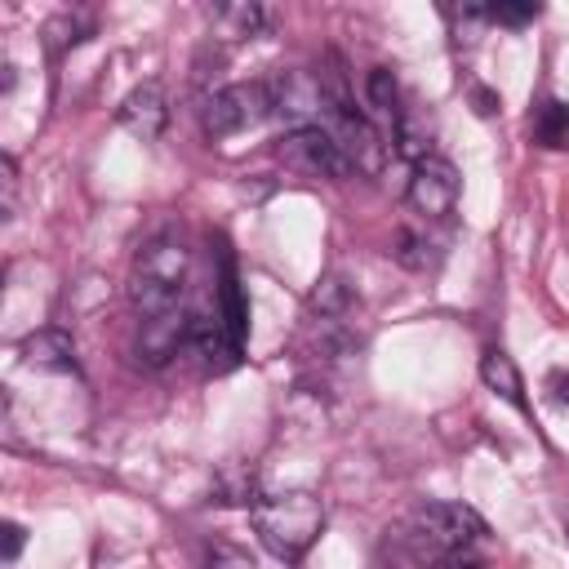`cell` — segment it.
Here are the masks:
<instances>
[{
  "label": "cell",
  "instance_id": "cell-1",
  "mask_svg": "<svg viewBox=\"0 0 569 569\" xmlns=\"http://www.w3.org/2000/svg\"><path fill=\"white\" fill-rule=\"evenodd\" d=\"M187 280H191V249H187L173 231L151 236V240L138 249L133 271H129V298H133L138 320L182 307Z\"/></svg>",
  "mask_w": 569,
  "mask_h": 569
},
{
  "label": "cell",
  "instance_id": "cell-2",
  "mask_svg": "<svg viewBox=\"0 0 569 569\" xmlns=\"http://www.w3.org/2000/svg\"><path fill=\"white\" fill-rule=\"evenodd\" d=\"M249 520L262 538V547L280 560H302L311 551V542L325 529V502L307 489H289V493H258V502L249 507Z\"/></svg>",
  "mask_w": 569,
  "mask_h": 569
},
{
  "label": "cell",
  "instance_id": "cell-3",
  "mask_svg": "<svg viewBox=\"0 0 569 569\" xmlns=\"http://www.w3.org/2000/svg\"><path fill=\"white\" fill-rule=\"evenodd\" d=\"M413 538L427 547V551H436V556H462V551H471V547H480L485 538H489V525H485V516L476 511V507H467V502H427V507H418V516H413Z\"/></svg>",
  "mask_w": 569,
  "mask_h": 569
},
{
  "label": "cell",
  "instance_id": "cell-4",
  "mask_svg": "<svg viewBox=\"0 0 569 569\" xmlns=\"http://www.w3.org/2000/svg\"><path fill=\"white\" fill-rule=\"evenodd\" d=\"M267 93H271V116L284 124V133L293 129H320L325 116H329V89L320 76L311 71H276L267 80Z\"/></svg>",
  "mask_w": 569,
  "mask_h": 569
},
{
  "label": "cell",
  "instance_id": "cell-5",
  "mask_svg": "<svg viewBox=\"0 0 569 569\" xmlns=\"http://www.w3.org/2000/svg\"><path fill=\"white\" fill-rule=\"evenodd\" d=\"M271 116V93L267 80H249V84H227L204 102V133L209 138H236L244 129H253L258 120Z\"/></svg>",
  "mask_w": 569,
  "mask_h": 569
},
{
  "label": "cell",
  "instance_id": "cell-6",
  "mask_svg": "<svg viewBox=\"0 0 569 569\" xmlns=\"http://www.w3.org/2000/svg\"><path fill=\"white\" fill-rule=\"evenodd\" d=\"M405 200H409V209H413L418 218H427V222L449 218L453 204H458V169H453L445 156H422V160H413Z\"/></svg>",
  "mask_w": 569,
  "mask_h": 569
},
{
  "label": "cell",
  "instance_id": "cell-7",
  "mask_svg": "<svg viewBox=\"0 0 569 569\" xmlns=\"http://www.w3.org/2000/svg\"><path fill=\"white\" fill-rule=\"evenodd\" d=\"M280 160L302 173V178H347L351 173V160L342 156V147L325 133V129H293L280 138Z\"/></svg>",
  "mask_w": 569,
  "mask_h": 569
},
{
  "label": "cell",
  "instance_id": "cell-8",
  "mask_svg": "<svg viewBox=\"0 0 569 569\" xmlns=\"http://www.w3.org/2000/svg\"><path fill=\"white\" fill-rule=\"evenodd\" d=\"M187 338H191V311H182V307L138 320V351L147 356V365L173 360L178 347H187Z\"/></svg>",
  "mask_w": 569,
  "mask_h": 569
},
{
  "label": "cell",
  "instance_id": "cell-9",
  "mask_svg": "<svg viewBox=\"0 0 569 569\" xmlns=\"http://www.w3.org/2000/svg\"><path fill=\"white\" fill-rule=\"evenodd\" d=\"M116 120H120V129H129L133 138L156 142V138L164 133V124H169L164 89H160V84H151V80H147V84H138V89H129V98L120 102Z\"/></svg>",
  "mask_w": 569,
  "mask_h": 569
},
{
  "label": "cell",
  "instance_id": "cell-10",
  "mask_svg": "<svg viewBox=\"0 0 569 569\" xmlns=\"http://www.w3.org/2000/svg\"><path fill=\"white\" fill-rule=\"evenodd\" d=\"M365 102H369V120L382 129V138H396L400 120H405V107H400V89H396V76L387 67H373L369 80H365Z\"/></svg>",
  "mask_w": 569,
  "mask_h": 569
},
{
  "label": "cell",
  "instance_id": "cell-11",
  "mask_svg": "<svg viewBox=\"0 0 569 569\" xmlns=\"http://www.w3.org/2000/svg\"><path fill=\"white\" fill-rule=\"evenodd\" d=\"M22 360L31 369H53V373H76V342L67 329H36L22 342Z\"/></svg>",
  "mask_w": 569,
  "mask_h": 569
},
{
  "label": "cell",
  "instance_id": "cell-12",
  "mask_svg": "<svg viewBox=\"0 0 569 569\" xmlns=\"http://www.w3.org/2000/svg\"><path fill=\"white\" fill-rule=\"evenodd\" d=\"M209 13V22H213V31L222 36V40H253V36H262L267 31V22H271V13L262 9V4H213V9H204Z\"/></svg>",
  "mask_w": 569,
  "mask_h": 569
},
{
  "label": "cell",
  "instance_id": "cell-13",
  "mask_svg": "<svg viewBox=\"0 0 569 569\" xmlns=\"http://www.w3.org/2000/svg\"><path fill=\"white\" fill-rule=\"evenodd\" d=\"M480 382H485L493 396H502L507 405L525 409V378H520L516 360H511L502 347H489V351L480 356Z\"/></svg>",
  "mask_w": 569,
  "mask_h": 569
},
{
  "label": "cell",
  "instance_id": "cell-14",
  "mask_svg": "<svg viewBox=\"0 0 569 569\" xmlns=\"http://www.w3.org/2000/svg\"><path fill=\"white\" fill-rule=\"evenodd\" d=\"M533 142L547 151H569V102L565 98H547L533 116Z\"/></svg>",
  "mask_w": 569,
  "mask_h": 569
},
{
  "label": "cell",
  "instance_id": "cell-15",
  "mask_svg": "<svg viewBox=\"0 0 569 569\" xmlns=\"http://www.w3.org/2000/svg\"><path fill=\"white\" fill-rule=\"evenodd\" d=\"M218 298H222L218 320L227 325V333H231V338H236V347H240V342H244V329H249V311H244V298H240V284H236L231 267L222 271V289H218Z\"/></svg>",
  "mask_w": 569,
  "mask_h": 569
},
{
  "label": "cell",
  "instance_id": "cell-16",
  "mask_svg": "<svg viewBox=\"0 0 569 569\" xmlns=\"http://www.w3.org/2000/svg\"><path fill=\"white\" fill-rule=\"evenodd\" d=\"M218 502H244V507H253L258 502V493H253V467L244 471H222V480H218Z\"/></svg>",
  "mask_w": 569,
  "mask_h": 569
},
{
  "label": "cell",
  "instance_id": "cell-17",
  "mask_svg": "<svg viewBox=\"0 0 569 569\" xmlns=\"http://www.w3.org/2000/svg\"><path fill=\"white\" fill-rule=\"evenodd\" d=\"M84 31H89V22H80V18H71V13H62V18H53V22L44 27V36H49L53 53H62L67 44H80V40H84Z\"/></svg>",
  "mask_w": 569,
  "mask_h": 569
},
{
  "label": "cell",
  "instance_id": "cell-18",
  "mask_svg": "<svg viewBox=\"0 0 569 569\" xmlns=\"http://www.w3.org/2000/svg\"><path fill=\"white\" fill-rule=\"evenodd\" d=\"M538 13H542L538 4H489V9H480V18L485 22H498V27H525Z\"/></svg>",
  "mask_w": 569,
  "mask_h": 569
},
{
  "label": "cell",
  "instance_id": "cell-19",
  "mask_svg": "<svg viewBox=\"0 0 569 569\" xmlns=\"http://www.w3.org/2000/svg\"><path fill=\"white\" fill-rule=\"evenodd\" d=\"M209 569H258V565H253V556H249L244 547L218 542V547L209 551Z\"/></svg>",
  "mask_w": 569,
  "mask_h": 569
},
{
  "label": "cell",
  "instance_id": "cell-20",
  "mask_svg": "<svg viewBox=\"0 0 569 569\" xmlns=\"http://www.w3.org/2000/svg\"><path fill=\"white\" fill-rule=\"evenodd\" d=\"M0 187H4V218H13V204H18V169H13V156L0 160Z\"/></svg>",
  "mask_w": 569,
  "mask_h": 569
},
{
  "label": "cell",
  "instance_id": "cell-21",
  "mask_svg": "<svg viewBox=\"0 0 569 569\" xmlns=\"http://www.w3.org/2000/svg\"><path fill=\"white\" fill-rule=\"evenodd\" d=\"M0 533H4V560L13 565V560L22 556V542H27V529H22L18 520H4V525H0Z\"/></svg>",
  "mask_w": 569,
  "mask_h": 569
},
{
  "label": "cell",
  "instance_id": "cell-22",
  "mask_svg": "<svg viewBox=\"0 0 569 569\" xmlns=\"http://www.w3.org/2000/svg\"><path fill=\"white\" fill-rule=\"evenodd\" d=\"M471 102H476V116H493V111L502 107V102H498V93H489V89H480V84L471 89Z\"/></svg>",
  "mask_w": 569,
  "mask_h": 569
},
{
  "label": "cell",
  "instance_id": "cell-23",
  "mask_svg": "<svg viewBox=\"0 0 569 569\" xmlns=\"http://www.w3.org/2000/svg\"><path fill=\"white\" fill-rule=\"evenodd\" d=\"M547 387H551V400L569 409V373H551V378H547Z\"/></svg>",
  "mask_w": 569,
  "mask_h": 569
},
{
  "label": "cell",
  "instance_id": "cell-24",
  "mask_svg": "<svg viewBox=\"0 0 569 569\" xmlns=\"http://www.w3.org/2000/svg\"><path fill=\"white\" fill-rule=\"evenodd\" d=\"M445 569H480V565L471 560V551H462V556H449V560H445Z\"/></svg>",
  "mask_w": 569,
  "mask_h": 569
}]
</instances>
